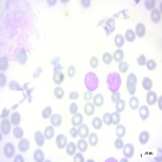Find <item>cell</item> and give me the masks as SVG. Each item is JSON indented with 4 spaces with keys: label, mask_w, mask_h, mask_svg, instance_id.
Listing matches in <instances>:
<instances>
[{
    "label": "cell",
    "mask_w": 162,
    "mask_h": 162,
    "mask_svg": "<svg viewBox=\"0 0 162 162\" xmlns=\"http://www.w3.org/2000/svg\"><path fill=\"white\" fill-rule=\"evenodd\" d=\"M106 84L108 86V89L111 93L118 92L121 87V84H122L120 75L116 72H110L106 78Z\"/></svg>",
    "instance_id": "1"
},
{
    "label": "cell",
    "mask_w": 162,
    "mask_h": 162,
    "mask_svg": "<svg viewBox=\"0 0 162 162\" xmlns=\"http://www.w3.org/2000/svg\"><path fill=\"white\" fill-rule=\"evenodd\" d=\"M84 84L88 91L93 92L99 87L98 77L94 72H88L84 77Z\"/></svg>",
    "instance_id": "2"
},
{
    "label": "cell",
    "mask_w": 162,
    "mask_h": 162,
    "mask_svg": "<svg viewBox=\"0 0 162 162\" xmlns=\"http://www.w3.org/2000/svg\"><path fill=\"white\" fill-rule=\"evenodd\" d=\"M137 84V77L134 73H130L127 78V88L130 95L133 96L136 91Z\"/></svg>",
    "instance_id": "3"
},
{
    "label": "cell",
    "mask_w": 162,
    "mask_h": 162,
    "mask_svg": "<svg viewBox=\"0 0 162 162\" xmlns=\"http://www.w3.org/2000/svg\"><path fill=\"white\" fill-rule=\"evenodd\" d=\"M15 152H16V149H15V147H14L13 144L11 143H7V144L4 145V148H3V154L7 158L10 159L11 157H13V156L15 155Z\"/></svg>",
    "instance_id": "4"
},
{
    "label": "cell",
    "mask_w": 162,
    "mask_h": 162,
    "mask_svg": "<svg viewBox=\"0 0 162 162\" xmlns=\"http://www.w3.org/2000/svg\"><path fill=\"white\" fill-rule=\"evenodd\" d=\"M11 130V122H10V120L4 118L1 122V131L2 134L4 136H8Z\"/></svg>",
    "instance_id": "5"
},
{
    "label": "cell",
    "mask_w": 162,
    "mask_h": 162,
    "mask_svg": "<svg viewBox=\"0 0 162 162\" xmlns=\"http://www.w3.org/2000/svg\"><path fill=\"white\" fill-rule=\"evenodd\" d=\"M122 148H123L122 153L127 159H130L133 157V155L135 153V148L133 146V144H127L123 146Z\"/></svg>",
    "instance_id": "6"
},
{
    "label": "cell",
    "mask_w": 162,
    "mask_h": 162,
    "mask_svg": "<svg viewBox=\"0 0 162 162\" xmlns=\"http://www.w3.org/2000/svg\"><path fill=\"white\" fill-rule=\"evenodd\" d=\"M67 145V138L65 135L59 134V136L56 137V146L58 147V148L63 149L66 148Z\"/></svg>",
    "instance_id": "7"
},
{
    "label": "cell",
    "mask_w": 162,
    "mask_h": 162,
    "mask_svg": "<svg viewBox=\"0 0 162 162\" xmlns=\"http://www.w3.org/2000/svg\"><path fill=\"white\" fill-rule=\"evenodd\" d=\"M30 143L28 139H20L18 144V148L21 152H27L29 150Z\"/></svg>",
    "instance_id": "8"
},
{
    "label": "cell",
    "mask_w": 162,
    "mask_h": 162,
    "mask_svg": "<svg viewBox=\"0 0 162 162\" xmlns=\"http://www.w3.org/2000/svg\"><path fill=\"white\" fill-rule=\"evenodd\" d=\"M78 135L80 137V139L87 138L89 136V128L86 124H81L79 126L78 129Z\"/></svg>",
    "instance_id": "9"
},
{
    "label": "cell",
    "mask_w": 162,
    "mask_h": 162,
    "mask_svg": "<svg viewBox=\"0 0 162 162\" xmlns=\"http://www.w3.org/2000/svg\"><path fill=\"white\" fill-rule=\"evenodd\" d=\"M16 59L20 64L24 65L28 61V55H27L26 51L24 50V49H21L19 51V53L16 55Z\"/></svg>",
    "instance_id": "10"
},
{
    "label": "cell",
    "mask_w": 162,
    "mask_h": 162,
    "mask_svg": "<svg viewBox=\"0 0 162 162\" xmlns=\"http://www.w3.org/2000/svg\"><path fill=\"white\" fill-rule=\"evenodd\" d=\"M34 139L38 147H42L45 144V136H44V134H42V132L40 130H37L35 132Z\"/></svg>",
    "instance_id": "11"
},
{
    "label": "cell",
    "mask_w": 162,
    "mask_h": 162,
    "mask_svg": "<svg viewBox=\"0 0 162 162\" xmlns=\"http://www.w3.org/2000/svg\"><path fill=\"white\" fill-rule=\"evenodd\" d=\"M146 101L148 105H154L157 101V93L153 91H148V93L147 94Z\"/></svg>",
    "instance_id": "12"
},
{
    "label": "cell",
    "mask_w": 162,
    "mask_h": 162,
    "mask_svg": "<svg viewBox=\"0 0 162 162\" xmlns=\"http://www.w3.org/2000/svg\"><path fill=\"white\" fill-rule=\"evenodd\" d=\"M105 29L106 31L107 35L109 36L111 32H113L115 30V21L114 19L109 18L105 21Z\"/></svg>",
    "instance_id": "13"
},
{
    "label": "cell",
    "mask_w": 162,
    "mask_h": 162,
    "mask_svg": "<svg viewBox=\"0 0 162 162\" xmlns=\"http://www.w3.org/2000/svg\"><path fill=\"white\" fill-rule=\"evenodd\" d=\"M53 81L57 85H60L64 81V74L60 71H55L53 75Z\"/></svg>",
    "instance_id": "14"
},
{
    "label": "cell",
    "mask_w": 162,
    "mask_h": 162,
    "mask_svg": "<svg viewBox=\"0 0 162 162\" xmlns=\"http://www.w3.org/2000/svg\"><path fill=\"white\" fill-rule=\"evenodd\" d=\"M62 122H63V118L60 114H54L50 116V123L53 127H60Z\"/></svg>",
    "instance_id": "15"
},
{
    "label": "cell",
    "mask_w": 162,
    "mask_h": 162,
    "mask_svg": "<svg viewBox=\"0 0 162 162\" xmlns=\"http://www.w3.org/2000/svg\"><path fill=\"white\" fill-rule=\"evenodd\" d=\"M136 36H137L139 38L144 37L146 34V27L144 26V24L139 23L136 27Z\"/></svg>",
    "instance_id": "16"
},
{
    "label": "cell",
    "mask_w": 162,
    "mask_h": 162,
    "mask_svg": "<svg viewBox=\"0 0 162 162\" xmlns=\"http://www.w3.org/2000/svg\"><path fill=\"white\" fill-rule=\"evenodd\" d=\"M83 120H84V117H83L82 114L76 113L75 114H74V116L72 118V125H73V127H79L82 124Z\"/></svg>",
    "instance_id": "17"
},
{
    "label": "cell",
    "mask_w": 162,
    "mask_h": 162,
    "mask_svg": "<svg viewBox=\"0 0 162 162\" xmlns=\"http://www.w3.org/2000/svg\"><path fill=\"white\" fill-rule=\"evenodd\" d=\"M151 20L153 23H159L161 20V14L160 11H159V9H154L152 10L151 12Z\"/></svg>",
    "instance_id": "18"
},
{
    "label": "cell",
    "mask_w": 162,
    "mask_h": 162,
    "mask_svg": "<svg viewBox=\"0 0 162 162\" xmlns=\"http://www.w3.org/2000/svg\"><path fill=\"white\" fill-rule=\"evenodd\" d=\"M149 139H150V135H149V133L146 130H144V131H142V132L139 134V143L141 144H148V142Z\"/></svg>",
    "instance_id": "19"
},
{
    "label": "cell",
    "mask_w": 162,
    "mask_h": 162,
    "mask_svg": "<svg viewBox=\"0 0 162 162\" xmlns=\"http://www.w3.org/2000/svg\"><path fill=\"white\" fill-rule=\"evenodd\" d=\"M104 104V96L101 93L96 94L93 97V105L96 107H101Z\"/></svg>",
    "instance_id": "20"
},
{
    "label": "cell",
    "mask_w": 162,
    "mask_h": 162,
    "mask_svg": "<svg viewBox=\"0 0 162 162\" xmlns=\"http://www.w3.org/2000/svg\"><path fill=\"white\" fill-rule=\"evenodd\" d=\"M125 43V38L122 34H117L114 37V44L118 48H122Z\"/></svg>",
    "instance_id": "21"
},
{
    "label": "cell",
    "mask_w": 162,
    "mask_h": 162,
    "mask_svg": "<svg viewBox=\"0 0 162 162\" xmlns=\"http://www.w3.org/2000/svg\"><path fill=\"white\" fill-rule=\"evenodd\" d=\"M139 117L142 120H146L149 116V109L146 105H142L139 110Z\"/></svg>",
    "instance_id": "22"
},
{
    "label": "cell",
    "mask_w": 162,
    "mask_h": 162,
    "mask_svg": "<svg viewBox=\"0 0 162 162\" xmlns=\"http://www.w3.org/2000/svg\"><path fill=\"white\" fill-rule=\"evenodd\" d=\"M44 136H45V139H47V140H50L53 138L54 136V129H53V127L49 126L45 128V130H44Z\"/></svg>",
    "instance_id": "23"
},
{
    "label": "cell",
    "mask_w": 162,
    "mask_h": 162,
    "mask_svg": "<svg viewBox=\"0 0 162 162\" xmlns=\"http://www.w3.org/2000/svg\"><path fill=\"white\" fill-rule=\"evenodd\" d=\"M124 59V53L121 49H118L117 50L114 51V55H113V59L117 63H120Z\"/></svg>",
    "instance_id": "24"
},
{
    "label": "cell",
    "mask_w": 162,
    "mask_h": 162,
    "mask_svg": "<svg viewBox=\"0 0 162 162\" xmlns=\"http://www.w3.org/2000/svg\"><path fill=\"white\" fill-rule=\"evenodd\" d=\"M20 121H21V116H20V113H18V112L13 113L11 117V124L16 127V126H18L20 123Z\"/></svg>",
    "instance_id": "25"
},
{
    "label": "cell",
    "mask_w": 162,
    "mask_h": 162,
    "mask_svg": "<svg viewBox=\"0 0 162 162\" xmlns=\"http://www.w3.org/2000/svg\"><path fill=\"white\" fill-rule=\"evenodd\" d=\"M76 146H77V148L79 149L80 152H85L88 150V142L84 140V139H80L78 141Z\"/></svg>",
    "instance_id": "26"
},
{
    "label": "cell",
    "mask_w": 162,
    "mask_h": 162,
    "mask_svg": "<svg viewBox=\"0 0 162 162\" xmlns=\"http://www.w3.org/2000/svg\"><path fill=\"white\" fill-rule=\"evenodd\" d=\"M142 86L144 90L151 91V88H152V80L149 77H144L142 81Z\"/></svg>",
    "instance_id": "27"
},
{
    "label": "cell",
    "mask_w": 162,
    "mask_h": 162,
    "mask_svg": "<svg viewBox=\"0 0 162 162\" xmlns=\"http://www.w3.org/2000/svg\"><path fill=\"white\" fill-rule=\"evenodd\" d=\"M95 105H93V103H90V102H88V103L84 105V113L88 116H92L93 114H94V112H95Z\"/></svg>",
    "instance_id": "28"
},
{
    "label": "cell",
    "mask_w": 162,
    "mask_h": 162,
    "mask_svg": "<svg viewBox=\"0 0 162 162\" xmlns=\"http://www.w3.org/2000/svg\"><path fill=\"white\" fill-rule=\"evenodd\" d=\"M33 159L35 161L37 162H42L45 159V156L43 151L41 149H37L34 151V154H33Z\"/></svg>",
    "instance_id": "29"
},
{
    "label": "cell",
    "mask_w": 162,
    "mask_h": 162,
    "mask_svg": "<svg viewBox=\"0 0 162 162\" xmlns=\"http://www.w3.org/2000/svg\"><path fill=\"white\" fill-rule=\"evenodd\" d=\"M88 142L92 147H96L98 144V136L96 133H91L88 136Z\"/></svg>",
    "instance_id": "30"
},
{
    "label": "cell",
    "mask_w": 162,
    "mask_h": 162,
    "mask_svg": "<svg viewBox=\"0 0 162 162\" xmlns=\"http://www.w3.org/2000/svg\"><path fill=\"white\" fill-rule=\"evenodd\" d=\"M129 105H130V109L133 110H136L138 109L139 105V101L136 96H131L129 100Z\"/></svg>",
    "instance_id": "31"
},
{
    "label": "cell",
    "mask_w": 162,
    "mask_h": 162,
    "mask_svg": "<svg viewBox=\"0 0 162 162\" xmlns=\"http://www.w3.org/2000/svg\"><path fill=\"white\" fill-rule=\"evenodd\" d=\"M136 33L132 29H127L125 32V39L128 42H133L136 39Z\"/></svg>",
    "instance_id": "32"
},
{
    "label": "cell",
    "mask_w": 162,
    "mask_h": 162,
    "mask_svg": "<svg viewBox=\"0 0 162 162\" xmlns=\"http://www.w3.org/2000/svg\"><path fill=\"white\" fill-rule=\"evenodd\" d=\"M66 153L69 156H73L75 153V151H76V148L77 146L75 144V143L73 142H70L69 144L66 145Z\"/></svg>",
    "instance_id": "33"
},
{
    "label": "cell",
    "mask_w": 162,
    "mask_h": 162,
    "mask_svg": "<svg viewBox=\"0 0 162 162\" xmlns=\"http://www.w3.org/2000/svg\"><path fill=\"white\" fill-rule=\"evenodd\" d=\"M9 66V63L7 57H1L0 59V71L1 72H5L7 71Z\"/></svg>",
    "instance_id": "34"
},
{
    "label": "cell",
    "mask_w": 162,
    "mask_h": 162,
    "mask_svg": "<svg viewBox=\"0 0 162 162\" xmlns=\"http://www.w3.org/2000/svg\"><path fill=\"white\" fill-rule=\"evenodd\" d=\"M118 127H116L115 132H116V136H118V138H121L124 137L126 135V128L123 125H117Z\"/></svg>",
    "instance_id": "35"
},
{
    "label": "cell",
    "mask_w": 162,
    "mask_h": 162,
    "mask_svg": "<svg viewBox=\"0 0 162 162\" xmlns=\"http://www.w3.org/2000/svg\"><path fill=\"white\" fill-rule=\"evenodd\" d=\"M13 135L14 136H15V138L20 139L23 138V136H24V130H23V129H22L21 127L16 126L13 129Z\"/></svg>",
    "instance_id": "36"
},
{
    "label": "cell",
    "mask_w": 162,
    "mask_h": 162,
    "mask_svg": "<svg viewBox=\"0 0 162 162\" xmlns=\"http://www.w3.org/2000/svg\"><path fill=\"white\" fill-rule=\"evenodd\" d=\"M92 125H93V127L94 128V129L100 130V129L102 127V120L99 117H95L93 119Z\"/></svg>",
    "instance_id": "37"
},
{
    "label": "cell",
    "mask_w": 162,
    "mask_h": 162,
    "mask_svg": "<svg viewBox=\"0 0 162 162\" xmlns=\"http://www.w3.org/2000/svg\"><path fill=\"white\" fill-rule=\"evenodd\" d=\"M53 94H54L56 98L59 99V100H61V99L64 97V90L61 87H57L53 90Z\"/></svg>",
    "instance_id": "38"
},
{
    "label": "cell",
    "mask_w": 162,
    "mask_h": 162,
    "mask_svg": "<svg viewBox=\"0 0 162 162\" xmlns=\"http://www.w3.org/2000/svg\"><path fill=\"white\" fill-rule=\"evenodd\" d=\"M9 89L10 90H16V91H24V88L20 86L19 84L15 80H11L9 84Z\"/></svg>",
    "instance_id": "39"
},
{
    "label": "cell",
    "mask_w": 162,
    "mask_h": 162,
    "mask_svg": "<svg viewBox=\"0 0 162 162\" xmlns=\"http://www.w3.org/2000/svg\"><path fill=\"white\" fill-rule=\"evenodd\" d=\"M125 107H126V101H124V100H121L120 99L119 101H118L117 103H116V111L118 112V113H122L124 109H125Z\"/></svg>",
    "instance_id": "40"
},
{
    "label": "cell",
    "mask_w": 162,
    "mask_h": 162,
    "mask_svg": "<svg viewBox=\"0 0 162 162\" xmlns=\"http://www.w3.org/2000/svg\"><path fill=\"white\" fill-rule=\"evenodd\" d=\"M129 69V64L125 61L118 63V70L121 73H126Z\"/></svg>",
    "instance_id": "41"
},
{
    "label": "cell",
    "mask_w": 162,
    "mask_h": 162,
    "mask_svg": "<svg viewBox=\"0 0 162 162\" xmlns=\"http://www.w3.org/2000/svg\"><path fill=\"white\" fill-rule=\"evenodd\" d=\"M102 60H103L104 63L109 65L113 61V56L109 52H105V53H104L103 56H102Z\"/></svg>",
    "instance_id": "42"
},
{
    "label": "cell",
    "mask_w": 162,
    "mask_h": 162,
    "mask_svg": "<svg viewBox=\"0 0 162 162\" xmlns=\"http://www.w3.org/2000/svg\"><path fill=\"white\" fill-rule=\"evenodd\" d=\"M111 117H112V124H114V126L118 125V123L120 122V120H121L119 113H118L117 111L114 112L113 114H111Z\"/></svg>",
    "instance_id": "43"
},
{
    "label": "cell",
    "mask_w": 162,
    "mask_h": 162,
    "mask_svg": "<svg viewBox=\"0 0 162 162\" xmlns=\"http://www.w3.org/2000/svg\"><path fill=\"white\" fill-rule=\"evenodd\" d=\"M51 114H52V109H51V107L47 106L45 107V109L42 110L41 115H42V118L44 119H47L49 118H50Z\"/></svg>",
    "instance_id": "44"
},
{
    "label": "cell",
    "mask_w": 162,
    "mask_h": 162,
    "mask_svg": "<svg viewBox=\"0 0 162 162\" xmlns=\"http://www.w3.org/2000/svg\"><path fill=\"white\" fill-rule=\"evenodd\" d=\"M146 66H147V69L148 70V71H154L156 68H157V63L154 61V60H152V59H150L148 61L146 62Z\"/></svg>",
    "instance_id": "45"
},
{
    "label": "cell",
    "mask_w": 162,
    "mask_h": 162,
    "mask_svg": "<svg viewBox=\"0 0 162 162\" xmlns=\"http://www.w3.org/2000/svg\"><path fill=\"white\" fill-rule=\"evenodd\" d=\"M102 121L104 122V123L107 126H109L112 124V117L111 114L110 113H105V114L103 115V119Z\"/></svg>",
    "instance_id": "46"
},
{
    "label": "cell",
    "mask_w": 162,
    "mask_h": 162,
    "mask_svg": "<svg viewBox=\"0 0 162 162\" xmlns=\"http://www.w3.org/2000/svg\"><path fill=\"white\" fill-rule=\"evenodd\" d=\"M155 5H156V1L155 0H147L144 2V7L146 8L147 10L151 11L154 8Z\"/></svg>",
    "instance_id": "47"
},
{
    "label": "cell",
    "mask_w": 162,
    "mask_h": 162,
    "mask_svg": "<svg viewBox=\"0 0 162 162\" xmlns=\"http://www.w3.org/2000/svg\"><path fill=\"white\" fill-rule=\"evenodd\" d=\"M146 62H147V59L144 54H140V55L139 56L138 58H137V63H138L139 66H145Z\"/></svg>",
    "instance_id": "48"
},
{
    "label": "cell",
    "mask_w": 162,
    "mask_h": 162,
    "mask_svg": "<svg viewBox=\"0 0 162 162\" xmlns=\"http://www.w3.org/2000/svg\"><path fill=\"white\" fill-rule=\"evenodd\" d=\"M89 64H90V66L92 68H94V69H95V68H96L99 65L98 59H97L96 57H95V56H93V57L91 58L90 61H89Z\"/></svg>",
    "instance_id": "49"
},
{
    "label": "cell",
    "mask_w": 162,
    "mask_h": 162,
    "mask_svg": "<svg viewBox=\"0 0 162 162\" xmlns=\"http://www.w3.org/2000/svg\"><path fill=\"white\" fill-rule=\"evenodd\" d=\"M78 111V105L77 104L75 103V102H72L71 105H70V107H69V112L70 114H75L76 113H77Z\"/></svg>",
    "instance_id": "50"
},
{
    "label": "cell",
    "mask_w": 162,
    "mask_h": 162,
    "mask_svg": "<svg viewBox=\"0 0 162 162\" xmlns=\"http://www.w3.org/2000/svg\"><path fill=\"white\" fill-rule=\"evenodd\" d=\"M121 99V94L118 92H115V93H113L111 96V101L113 103H117L118 101H119Z\"/></svg>",
    "instance_id": "51"
},
{
    "label": "cell",
    "mask_w": 162,
    "mask_h": 162,
    "mask_svg": "<svg viewBox=\"0 0 162 162\" xmlns=\"http://www.w3.org/2000/svg\"><path fill=\"white\" fill-rule=\"evenodd\" d=\"M114 146L115 148L118 149V150H120V149H122L124 146V144H123V141L121 139V138L117 139L115 142H114Z\"/></svg>",
    "instance_id": "52"
},
{
    "label": "cell",
    "mask_w": 162,
    "mask_h": 162,
    "mask_svg": "<svg viewBox=\"0 0 162 162\" xmlns=\"http://www.w3.org/2000/svg\"><path fill=\"white\" fill-rule=\"evenodd\" d=\"M67 75H68V77H74L75 75V66H73V65L69 66L68 70H67Z\"/></svg>",
    "instance_id": "53"
},
{
    "label": "cell",
    "mask_w": 162,
    "mask_h": 162,
    "mask_svg": "<svg viewBox=\"0 0 162 162\" xmlns=\"http://www.w3.org/2000/svg\"><path fill=\"white\" fill-rule=\"evenodd\" d=\"M74 162H84V157L83 156L80 152H78L75 155L74 160H73Z\"/></svg>",
    "instance_id": "54"
},
{
    "label": "cell",
    "mask_w": 162,
    "mask_h": 162,
    "mask_svg": "<svg viewBox=\"0 0 162 162\" xmlns=\"http://www.w3.org/2000/svg\"><path fill=\"white\" fill-rule=\"evenodd\" d=\"M79 96H80V95H79V93H78V92H75V91H73V92H71V93H69V99L70 100H72V101L77 100V99L79 98Z\"/></svg>",
    "instance_id": "55"
},
{
    "label": "cell",
    "mask_w": 162,
    "mask_h": 162,
    "mask_svg": "<svg viewBox=\"0 0 162 162\" xmlns=\"http://www.w3.org/2000/svg\"><path fill=\"white\" fill-rule=\"evenodd\" d=\"M6 83H7V78H6V75L3 73H1L0 74V87L3 88L6 85Z\"/></svg>",
    "instance_id": "56"
},
{
    "label": "cell",
    "mask_w": 162,
    "mask_h": 162,
    "mask_svg": "<svg viewBox=\"0 0 162 162\" xmlns=\"http://www.w3.org/2000/svg\"><path fill=\"white\" fill-rule=\"evenodd\" d=\"M93 97V92H90V91H87V92L84 93V99L86 101H90Z\"/></svg>",
    "instance_id": "57"
},
{
    "label": "cell",
    "mask_w": 162,
    "mask_h": 162,
    "mask_svg": "<svg viewBox=\"0 0 162 162\" xmlns=\"http://www.w3.org/2000/svg\"><path fill=\"white\" fill-rule=\"evenodd\" d=\"M70 135L72 136V138H76L78 136V130L75 128V127H72L70 129Z\"/></svg>",
    "instance_id": "58"
},
{
    "label": "cell",
    "mask_w": 162,
    "mask_h": 162,
    "mask_svg": "<svg viewBox=\"0 0 162 162\" xmlns=\"http://www.w3.org/2000/svg\"><path fill=\"white\" fill-rule=\"evenodd\" d=\"M80 4H81L83 8L87 9V8H88L91 6V1H89V0H82L80 2Z\"/></svg>",
    "instance_id": "59"
},
{
    "label": "cell",
    "mask_w": 162,
    "mask_h": 162,
    "mask_svg": "<svg viewBox=\"0 0 162 162\" xmlns=\"http://www.w3.org/2000/svg\"><path fill=\"white\" fill-rule=\"evenodd\" d=\"M9 114H10V109H6V108H4L3 110V113L1 114V118H6L9 115Z\"/></svg>",
    "instance_id": "60"
},
{
    "label": "cell",
    "mask_w": 162,
    "mask_h": 162,
    "mask_svg": "<svg viewBox=\"0 0 162 162\" xmlns=\"http://www.w3.org/2000/svg\"><path fill=\"white\" fill-rule=\"evenodd\" d=\"M14 161L15 162H24V157H22L21 155H17L16 157V158H15V160H14Z\"/></svg>",
    "instance_id": "61"
},
{
    "label": "cell",
    "mask_w": 162,
    "mask_h": 162,
    "mask_svg": "<svg viewBox=\"0 0 162 162\" xmlns=\"http://www.w3.org/2000/svg\"><path fill=\"white\" fill-rule=\"evenodd\" d=\"M37 69H38V72H35V74H34V75H36V74H37V75H36V76H35V78L37 77V76H38V75H40L41 73V72H42V70H41V67H38V68H37Z\"/></svg>",
    "instance_id": "62"
},
{
    "label": "cell",
    "mask_w": 162,
    "mask_h": 162,
    "mask_svg": "<svg viewBox=\"0 0 162 162\" xmlns=\"http://www.w3.org/2000/svg\"><path fill=\"white\" fill-rule=\"evenodd\" d=\"M159 108H160V110H161L162 109V107H161V96H160V98H159Z\"/></svg>",
    "instance_id": "63"
}]
</instances>
